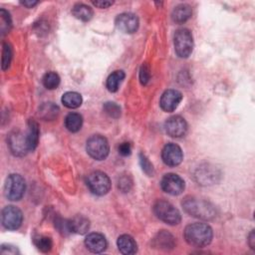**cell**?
I'll return each instance as SVG.
<instances>
[{
	"instance_id": "6da1fadb",
	"label": "cell",
	"mask_w": 255,
	"mask_h": 255,
	"mask_svg": "<svg viewBox=\"0 0 255 255\" xmlns=\"http://www.w3.org/2000/svg\"><path fill=\"white\" fill-rule=\"evenodd\" d=\"M213 232L209 225L205 223H192L185 227V241L193 247L201 248L207 246L212 240Z\"/></svg>"
},
{
	"instance_id": "7a4b0ae2",
	"label": "cell",
	"mask_w": 255,
	"mask_h": 255,
	"mask_svg": "<svg viewBox=\"0 0 255 255\" xmlns=\"http://www.w3.org/2000/svg\"><path fill=\"white\" fill-rule=\"evenodd\" d=\"M182 206L189 215L200 219H212L216 214L215 207L210 202L193 196L185 197L182 201Z\"/></svg>"
},
{
	"instance_id": "3957f363",
	"label": "cell",
	"mask_w": 255,
	"mask_h": 255,
	"mask_svg": "<svg viewBox=\"0 0 255 255\" xmlns=\"http://www.w3.org/2000/svg\"><path fill=\"white\" fill-rule=\"evenodd\" d=\"M153 211L161 221L169 225H176L181 220L179 211L165 200H157L153 205Z\"/></svg>"
},
{
	"instance_id": "277c9868",
	"label": "cell",
	"mask_w": 255,
	"mask_h": 255,
	"mask_svg": "<svg viewBox=\"0 0 255 255\" xmlns=\"http://www.w3.org/2000/svg\"><path fill=\"white\" fill-rule=\"evenodd\" d=\"M87 152L96 160L105 159L110 152V145L107 138L100 134H94L87 140Z\"/></svg>"
},
{
	"instance_id": "5b68a950",
	"label": "cell",
	"mask_w": 255,
	"mask_h": 255,
	"mask_svg": "<svg viewBox=\"0 0 255 255\" xmlns=\"http://www.w3.org/2000/svg\"><path fill=\"white\" fill-rule=\"evenodd\" d=\"M174 50L178 57L187 58L193 49V39L188 29H178L174 34Z\"/></svg>"
},
{
	"instance_id": "8992f818",
	"label": "cell",
	"mask_w": 255,
	"mask_h": 255,
	"mask_svg": "<svg viewBox=\"0 0 255 255\" xmlns=\"http://www.w3.org/2000/svg\"><path fill=\"white\" fill-rule=\"evenodd\" d=\"M26 183L20 174H10L4 184V194L9 200H19L24 195Z\"/></svg>"
},
{
	"instance_id": "52a82bcc",
	"label": "cell",
	"mask_w": 255,
	"mask_h": 255,
	"mask_svg": "<svg viewBox=\"0 0 255 255\" xmlns=\"http://www.w3.org/2000/svg\"><path fill=\"white\" fill-rule=\"evenodd\" d=\"M87 185L89 189L96 195H105L111 189V180L103 171H93L87 177Z\"/></svg>"
},
{
	"instance_id": "ba28073f",
	"label": "cell",
	"mask_w": 255,
	"mask_h": 255,
	"mask_svg": "<svg viewBox=\"0 0 255 255\" xmlns=\"http://www.w3.org/2000/svg\"><path fill=\"white\" fill-rule=\"evenodd\" d=\"M1 220L3 226L6 229L16 230L21 226L23 221L22 211L18 207L13 205L5 206L2 210Z\"/></svg>"
},
{
	"instance_id": "9c48e42d",
	"label": "cell",
	"mask_w": 255,
	"mask_h": 255,
	"mask_svg": "<svg viewBox=\"0 0 255 255\" xmlns=\"http://www.w3.org/2000/svg\"><path fill=\"white\" fill-rule=\"evenodd\" d=\"M160 186L164 192L170 195H178L184 190L185 183L179 175L175 173H167L161 178Z\"/></svg>"
},
{
	"instance_id": "30bf717a",
	"label": "cell",
	"mask_w": 255,
	"mask_h": 255,
	"mask_svg": "<svg viewBox=\"0 0 255 255\" xmlns=\"http://www.w3.org/2000/svg\"><path fill=\"white\" fill-rule=\"evenodd\" d=\"M161 158L166 165L176 166L181 163L183 159V153L179 145L170 142L163 146L161 151Z\"/></svg>"
},
{
	"instance_id": "8fae6325",
	"label": "cell",
	"mask_w": 255,
	"mask_h": 255,
	"mask_svg": "<svg viewBox=\"0 0 255 255\" xmlns=\"http://www.w3.org/2000/svg\"><path fill=\"white\" fill-rule=\"evenodd\" d=\"M165 131L171 137H181L187 131V123L180 116H173L167 119L164 124Z\"/></svg>"
},
{
	"instance_id": "7c38bea8",
	"label": "cell",
	"mask_w": 255,
	"mask_h": 255,
	"mask_svg": "<svg viewBox=\"0 0 255 255\" xmlns=\"http://www.w3.org/2000/svg\"><path fill=\"white\" fill-rule=\"evenodd\" d=\"M8 145L12 153L15 155H24L29 151L26 141V133H23L20 130H14L10 133Z\"/></svg>"
},
{
	"instance_id": "4fadbf2b",
	"label": "cell",
	"mask_w": 255,
	"mask_h": 255,
	"mask_svg": "<svg viewBox=\"0 0 255 255\" xmlns=\"http://www.w3.org/2000/svg\"><path fill=\"white\" fill-rule=\"evenodd\" d=\"M138 18L132 13H122L116 18V26L124 33H134L138 28Z\"/></svg>"
},
{
	"instance_id": "5bb4252c",
	"label": "cell",
	"mask_w": 255,
	"mask_h": 255,
	"mask_svg": "<svg viewBox=\"0 0 255 255\" xmlns=\"http://www.w3.org/2000/svg\"><path fill=\"white\" fill-rule=\"evenodd\" d=\"M181 100H182V95L179 91L167 90L161 95L159 105L164 112L170 113V112H173L178 107Z\"/></svg>"
},
{
	"instance_id": "9a60e30c",
	"label": "cell",
	"mask_w": 255,
	"mask_h": 255,
	"mask_svg": "<svg viewBox=\"0 0 255 255\" xmlns=\"http://www.w3.org/2000/svg\"><path fill=\"white\" fill-rule=\"evenodd\" d=\"M86 247L93 253H101L107 248V240L101 233H90L85 239Z\"/></svg>"
},
{
	"instance_id": "2e32d148",
	"label": "cell",
	"mask_w": 255,
	"mask_h": 255,
	"mask_svg": "<svg viewBox=\"0 0 255 255\" xmlns=\"http://www.w3.org/2000/svg\"><path fill=\"white\" fill-rule=\"evenodd\" d=\"M28 128L26 131V141H27V146L29 151H33L39 142V125L36 121L34 120H29L28 121Z\"/></svg>"
},
{
	"instance_id": "e0dca14e",
	"label": "cell",
	"mask_w": 255,
	"mask_h": 255,
	"mask_svg": "<svg viewBox=\"0 0 255 255\" xmlns=\"http://www.w3.org/2000/svg\"><path fill=\"white\" fill-rule=\"evenodd\" d=\"M174 237L167 231L162 230L156 234L153 238V246L161 250H170L174 247Z\"/></svg>"
},
{
	"instance_id": "ac0fdd59",
	"label": "cell",
	"mask_w": 255,
	"mask_h": 255,
	"mask_svg": "<svg viewBox=\"0 0 255 255\" xmlns=\"http://www.w3.org/2000/svg\"><path fill=\"white\" fill-rule=\"evenodd\" d=\"M69 228L71 233L85 234L90 228V221L83 215H76L75 217L68 220Z\"/></svg>"
},
{
	"instance_id": "d6986e66",
	"label": "cell",
	"mask_w": 255,
	"mask_h": 255,
	"mask_svg": "<svg viewBox=\"0 0 255 255\" xmlns=\"http://www.w3.org/2000/svg\"><path fill=\"white\" fill-rule=\"evenodd\" d=\"M117 244H118L119 250L123 254L130 255V254H134L137 251L136 242L134 241V239L130 235H128V234L121 235L118 238Z\"/></svg>"
},
{
	"instance_id": "ffe728a7",
	"label": "cell",
	"mask_w": 255,
	"mask_h": 255,
	"mask_svg": "<svg viewBox=\"0 0 255 255\" xmlns=\"http://www.w3.org/2000/svg\"><path fill=\"white\" fill-rule=\"evenodd\" d=\"M191 14H192V11L189 5L179 4L172 10L171 18L173 22L177 24H181L186 22L191 17Z\"/></svg>"
},
{
	"instance_id": "44dd1931",
	"label": "cell",
	"mask_w": 255,
	"mask_h": 255,
	"mask_svg": "<svg viewBox=\"0 0 255 255\" xmlns=\"http://www.w3.org/2000/svg\"><path fill=\"white\" fill-rule=\"evenodd\" d=\"M72 14L77 18L82 21H89L93 17V10L90 6L83 4V3H78L74 5L72 9Z\"/></svg>"
},
{
	"instance_id": "7402d4cb",
	"label": "cell",
	"mask_w": 255,
	"mask_h": 255,
	"mask_svg": "<svg viewBox=\"0 0 255 255\" xmlns=\"http://www.w3.org/2000/svg\"><path fill=\"white\" fill-rule=\"evenodd\" d=\"M83 125V118L80 114L71 113L65 119V127L71 132H77L81 129Z\"/></svg>"
},
{
	"instance_id": "603a6c76",
	"label": "cell",
	"mask_w": 255,
	"mask_h": 255,
	"mask_svg": "<svg viewBox=\"0 0 255 255\" xmlns=\"http://www.w3.org/2000/svg\"><path fill=\"white\" fill-rule=\"evenodd\" d=\"M59 114V108L53 103H44L39 108V116L46 121H52L57 118Z\"/></svg>"
},
{
	"instance_id": "cb8c5ba5",
	"label": "cell",
	"mask_w": 255,
	"mask_h": 255,
	"mask_svg": "<svg viewBox=\"0 0 255 255\" xmlns=\"http://www.w3.org/2000/svg\"><path fill=\"white\" fill-rule=\"evenodd\" d=\"M82 97L76 92H67L62 96V103L69 109H77L82 105Z\"/></svg>"
},
{
	"instance_id": "d4e9b609",
	"label": "cell",
	"mask_w": 255,
	"mask_h": 255,
	"mask_svg": "<svg viewBox=\"0 0 255 255\" xmlns=\"http://www.w3.org/2000/svg\"><path fill=\"white\" fill-rule=\"evenodd\" d=\"M125 76L126 75L123 71H115L112 73L107 79V89L112 93L117 92L121 83L125 79Z\"/></svg>"
},
{
	"instance_id": "484cf974",
	"label": "cell",
	"mask_w": 255,
	"mask_h": 255,
	"mask_svg": "<svg viewBox=\"0 0 255 255\" xmlns=\"http://www.w3.org/2000/svg\"><path fill=\"white\" fill-rule=\"evenodd\" d=\"M43 85L48 90L56 89L60 84V77L55 72H48L43 77Z\"/></svg>"
},
{
	"instance_id": "4316f807",
	"label": "cell",
	"mask_w": 255,
	"mask_h": 255,
	"mask_svg": "<svg viewBox=\"0 0 255 255\" xmlns=\"http://www.w3.org/2000/svg\"><path fill=\"white\" fill-rule=\"evenodd\" d=\"M12 27V20L10 17L9 12H7L5 9L0 10V30L1 35H6Z\"/></svg>"
},
{
	"instance_id": "83f0119b",
	"label": "cell",
	"mask_w": 255,
	"mask_h": 255,
	"mask_svg": "<svg viewBox=\"0 0 255 255\" xmlns=\"http://www.w3.org/2000/svg\"><path fill=\"white\" fill-rule=\"evenodd\" d=\"M12 60V48L8 43H3L2 46V62L1 67L2 70H6L9 68Z\"/></svg>"
},
{
	"instance_id": "f1b7e54d",
	"label": "cell",
	"mask_w": 255,
	"mask_h": 255,
	"mask_svg": "<svg viewBox=\"0 0 255 255\" xmlns=\"http://www.w3.org/2000/svg\"><path fill=\"white\" fill-rule=\"evenodd\" d=\"M35 244L38 247V249L41 250L42 252L50 251L53 246L52 239L48 236H38L35 239Z\"/></svg>"
},
{
	"instance_id": "f546056e",
	"label": "cell",
	"mask_w": 255,
	"mask_h": 255,
	"mask_svg": "<svg viewBox=\"0 0 255 255\" xmlns=\"http://www.w3.org/2000/svg\"><path fill=\"white\" fill-rule=\"evenodd\" d=\"M138 158H139V164H140L141 169L143 170V172L145 174H147L148 176H152L153 173H154L152 163L148 160V158L143 153H139Z\"/></svg>"
},
{
	"instance_id": "4dcf8cb0",
	"label": "cell",
	"mask_w": 255,
	"mask_h": 255,
	"mask_svg": "<svg viewBox=\"0 0 255 255\" xmlns=\"http://www.w3.org/2000/svg\"><path fill=\"white\" fill-rule=\"evenodd\" d=\"M104 111L106 114H108L110 117L112 118H119L121 116V108L116 104V103H112V102H108L104 105L103 107Z\"/></svg>"
},
{
	"instance_id": "1f68e13d",
	"label": "cell",
	"mask_w": 255,
	"mask_h": 255,
	"mask_svg": "<svg viewBox=\"0 0 255 255\" xmlns=\"http://www.w3.org/2000/svg\"><path fill=\"white\" fill-rule=\"evenodd\" d=\"M150 79V69L149 66L144 63L141 65L139 70V81L141 85H146Z\"/></svg>"
},
{
	"instance_id": "d6a6232c",
	"label": "cell",
	"mask_w": 255,
	"mask_h": 255,
	"mask_svg": "<svg viewBox=\"0 0 255 255\" xmlns=\"http://www.w3.org/2000/svg\"><path fill=\"white\" fill-rule=\"evenodd\" d=\"M119 153L123 156H128L131 152V145L129 142H122L118 147Z\"/></svg>"
},
{
	"instance_id": "836d02e7",
	"label": "cell",
	"mask_w": 255,
	"mask_h": 255,
	"mask_svg": "<svg viewBox=\"0 0 255 255\" xmlns=\"http://www.w3.org/2000/svg\"><path fill=\"white\" fill-rule=\"evenodd\" d=\"M127 182H131V181H128V177L121 178L119 181V188H121L123 191H128L129 189L128 185H131V184H127Z\"/></svg>"
},
{
	"instance_id": "e575fe53",
	"label": "cell",
	"mask_w": 255,
	"mask_h": 255,
	"mask_svg": "<svg viewBox=\"0 0 255 255\" xmlns=\"http://www.w3.org/2000/svg\"><path fill=\"white\" fill-rule=\"evenodd\" d=\"M1 253L2 254H6V253H11V254H15V253H18L17 249L13 246H10V245H2L1 246Z\"/></svg>"
},
{
	"instance_id": "d590c367",
	"label": "cell",
	"mask_w": 255,
	"mask_h": 255,
	"mask_svg": "<svg viewBox=\"0 0 255 255\" xmlns=\"http://www.w3.org/2000/svg\"><path fill=\"white\" fill-rule=\"evenodd\" d=\"M113 1H94L93 4L99 8H108L113 5Z\"/></svg>"
},
{
	"instance_id": "8d00e7d4",
	"label": "cell",
	"mask_w": 255,
	"mask_h": 255,
	"mask_svg": "<svg viewBox=\"0 0 255 255\" xmlns=\"http://www.w3.org/2000/svg\"><path fill=\"white\" fill-rule=\"evenodd\" d=\"M248 244H249V246H250L252 249L255 248V234H254V230H252L251 233L249 234Z\"/></svg>"
},
{
	"instance_id": "74e56055",
	"label": "cell",
	"mask_w": 255,
	"mask_h": 255,
	"mask_svg": "<svg viewBox=\"0 0 255 255\" xmlns=\"http://www.w3.org/2000/svg\"><path fill=\"white\" fill-rule=\"evenodd\" d=\"M37 3H38L37 1H22V2H21V4L24 5V6H26L27 8H32V7L35 6Z\"/></svg>"
}]
</instances>
